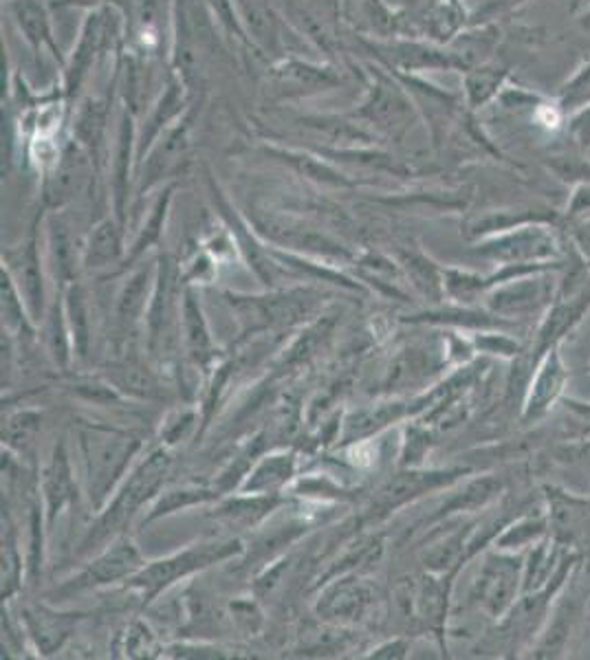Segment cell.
Here are the masks:
<instances>
[{
	"label": "cell",
	"mask_w": 590,
	"mask_h": 660,
	"mask_svg": "<svg viewBox=\"0 0 590 660\" xmlns=\"http://www.w3.org/2000/svg\"><path fill=\"white\" fill-rule=\"evenodd\" d=\"M239 553H241L239 539H219V542L194 544V546L179 551L170 557L152 562L150 566H144L130 582H133V588H137L141 593L144 601L148 604L159 593H164L166 588L177 584L179 579H186L199 570L221 564Z\"/></svg>",
	"instance_id": "cell-3"
},
{
	"label": "cell",
	"mask_w": 590,
	"mask_h": 660,
	"mask_svg": "<svg viewBox=\"0 0 590 660\" xmlns=\"http://www.w3.org/2000/svg\"><path fill=\"white\" fill-rule=\"evenodd\" d=\"M401 262L408 271V275L412 277L414 286L419 291H423L430 297H439L445 289V280L441 275V271L434 266V262H430L425 255L421 253H403Z\"/></svg>",
	"instance_id": "cell-22"
},
{
	"label": "cell",
	"mask_w": 590,
	"mask_h": 660,
	"mask_svg": "<svg viewBox=\"0 0 590 660\" xmlns=\"http://www.w3.org/2000/svg\"><path fill=\"white\" fill-rule=\"evenodd\" d=\"M183 337L192 362L199 366L210 364V359L214 357L212 337H210L203 311L199 306V300L192 295V291L183 295Z\"/></svg>",
	"instance_id": "cell-16"
},
{
	"label": "cell",
	"mask_w": 590,
	"mask_h": 660,
	"mask_svg": "<svg viewBox=\"0 0 590 660\" xmlns=\"http://www.w3.org/2000/svg\"><path fill=\"white\" fill-rule=\"evenodd\" d=\"M512 231L487 240L478 247V253L494 258L498 262L512 264H542L560 253L554 231L542 224H520L509 227Z\"/></svg>",
	"instance_id": "cell-4"
},
{
	"label": "cell",
	"mask_w": 590,
	"mask_h": 660,
	"mask_svg": "<svg viewBox=\"0 0 590 660\" xmlns=\"http://www.w3.org/2000/svg\"><path fill=\"white\" fill-rule=\"evenodd\" d=\"M542 531H545V524L540 520H523V522L514 524L512 528H507L505 535L496 544L503 551L518 548V546H523L527 542H534Z\"/></svg>",
	"instance_id": "cell-34"
},
{
	"label": "cell",
	"mask_w": 590,
	"mask_h": 660,
	"mask_svg": "<svg viewBox=\"0 0 590 660\" xmlns=\"http://www.w3.org/2000/svg\"><path fill=\"white\" fill-rule=\"evenodd\" d=\"M565 384H567V368L562 364L558 346H551L547 350L545 362L540 364V368L534 377L529 399H527V406H525V417L529 421L531 419L536 421V419L545 417L556 406V401L560 399V395L565 390Z\"/></svg>",
	"instance_id": "cell-10"
},
{
	"label": "cell",
	"mask_w": 590,
	"mask_h": 660,
	"mask_svg": "<svg viewBox=\"0 0 590 660\" xmlns=\"http://www.w3.org/2000/svg\"><path fill=\"white\" fill-rule=\"evenodd\" d=\"M590 304V295L587 291H582L578 297H573L569 304H558L551 313H549V317H547V322H545V326H542V331H540V342H538V348L540 350H547V348H551V346H556V342L582 317V313L589 308Z\"/></svg>",
	"instance_id": "cell-19"
},
{
	"label": "cell",
	"mask_w": 590,
	"mask_h": 660,
	"mask_svg": "<svg viewBox=\"0 0 590 660\" xmlns=\"http://www.w3.org/2000/svg\"><path fill=\"white\" fill-rule=\"evenodd\" d=\"M285 157V161H289L295 170H299L304 177L319 181V184H328V186H350L339 172L330 170L328 166L315 161L313 157L306 155H297V153H281Z\"/></svg>",
	"instance_id": "cell-30"
},
{
	"label": "cell",
	"mask_w": 590,
	"mask_h": 660,
	"mask_svg": "<svg viewBox=\"0 0 590 660\" xmlns=\"http://www.w3.org/2000/svg\"><path fill=\"white\" fill-rule=\"evenodd\" d=\"M443 280H445L447 293L454 295L461 302L474 300L487 286L485 280H481V277H476L472 273H463V271H445Z\"/></svg>",
	"instance_id": "cell-33"
},
{
	"label": "cell",
	"mask_w": 590,
	"mask_h": 660,
	"mask_svg": "<svg viewBox=\"0 0 590 660\" xmlns=\"http://www.w3.org/2000/svg\"><path fill=\"white\" fill-rule=\"evenodd\" d=\"M578 242L582 244L587 258L590 260V222H584L580 229H578Z\"/></svg>",
	"instance_id": "cell-42"
},
{
	"label": "cell",
	"mask_w": 590,
	"mask_h": 660,
	"mask_svg": "<svg viewBox=\"0 0 590 660\" xmlns=\"http://www.w3.org/2000/svg\"><path fill=\"white\" fill-rule=\"evenodd\" d=\"M503 77H505V71H501V69H492V66L474 69L465 80V91H467L470 106L478 108L487 99H492L498 93V88L503 84Z\"/></svg>",
	"instance_id": "cell-25"
},
{
	"label": "cell",
	"mask_w": 590,
	"mask_h": 660,
	"mask_svg": "<svg viewBox=\"0 0 590 660\" xmlns=\"http://www.w3.org/2000/svg\"><path fill=\"white\" fill-rule=\"evenodd\" d=\"M405 657V643L403 641H392V643H386L381 648L375 650L372 659H403Z\"/></svg>",
	"instance_id": "cell-41"
},
{
	"label": "cell",
	"mask_w": 590,
	"mask_h": 660,
	"mask_svg": "<svg viewBox=\"0 0 590 660\" xmlns=\"http://www.w3.org/2000/svg\"><path fill=\"white\" fill-rule=\"evenodd\" d=\"M170 464L172 458L166 449H157L144 462H139L82 542L80 553H88L104 544L108 537H117L126 528V524H130L135 513L164 486L170 473Z\"/></svg>",
	"instance_id": "cell-2"
},
{
	"label": "cell",
	"mask_w": 590,
	"mask_h": 660,
	"mask_svg": "<svg viewBox=\"0 0 590 660\" xmlns=\"http://www.w3.org/2000/svg\"><path fill=\"white\" fill-rule=\"evenodd\" d=\"M372 599H375V593L366 582L337 579L319 597L317 612L319 617L339 626L357 624L359 619L366 617L368 608L372 606Z\"/></svg>",
	"instance_id": "cell-8"
},
{
	"label": "cell",
	"mask_w": 590,
	"mask_h": 660,
	"mask_svg": "<svg viewBox=\"0 0 590 660\" xmlns=\"http://www.w3.org/2000/svg\"><path fill=\"white\" fill-rule=\"evenodd\" d=\"M40 430V415L24 410L11 415L2 426V440L11 449H27Z\"/></svg>",
	"instance_id": "cell-26"
},
{
	"label": "cell",
	"mask_w": 590,
	"mask_h": 660,
	"mask_svg": "<svg viewBox=\"0 0 590 660\" xmlns=\"http://www.w3.org/2000/svg\"><path fill=\"white\" fill-rule=\"evenodd\" d=\"M569 214L571 217H587L590 214V186H582L573 201H571V208H569Z\"/></svg>",
	"instance_id": "cell-40"
},
{
	"label": "cell",
	"mask_w": 590,
	"mask_h": 660,
	"mask_svg": "<svg viewBox=\"0 0 590 660\" xmlns=\"http://www.w3.org/2000/svg\"><path fill=\"white\" fill-rule=\"evenodd\" d=\"M20 291L15 286V282L11 280V275L2 269V317L7 319L9 326L29 331L27 324V315L22 311V300H20Z\"/></svg>",
	"instance_id": "cell-32"
},
{
	"label": "cell",
	"mask_w": 590,
	"mask_h": 660,
	"mask_svg": "<svg viewBox=\"0 0 590 660\" xmlns=\"http://www.w3.org/2000/svg\"><path fill=\"white\" fill-rule=\"evenodd\" d=\"M503 491V482L496 478H481L474 480L465 486V491H461L459 495H454L441 511V515L447 513H463V511H478L483 506H487L492 500H496Z\"/></svg>",
	"instance_id": "cell-20"
},
{
	"label": "cell",
	"mask_w": 590,
	"mask_h": 660,
	"mask_svg": "<svg viewBox=\"0 0 590 660\" xmlns=\"http://www.w3.org/2000/svg\"><path fill=\"white\" fill-rule=\"evenodd\" d=\"M95 42H97V15H91V20L86 22L84 27V33H82V42H80V49L73 57V64L66 73V91L69 95H73V91H77V86L82 84L91 62H93V53H95Z\"/></svg>",
	"instance_id": "cell-24"
},
{
	"label": "cell",
	"mask_w": 590,
	"mask_h": 660,
	"mask_svg": "<svg viewBox=\"0 0 590 660\" xmlns=\"http://www.w3.org/2000/svg\"><path fill=\"white\" fill-rule=\"evenodd\" d=\"M571 135H573V142L582 148V150H589L590 148V104L584 106L582 111H578L573 117H571Z\"/></svg>",
	"instance_id": "cell-39"
},
{
	"label": "cell",
	"mask_w": 590,
	"mask_h": 660,
	"mask_svg": "<svg viewBox=\"0 0 590 660\" xmlns=\"http://www.w3.org/2000/svg\"><path fill=\"white\" fill-rule=\"evenodd\" d=\"M13 13H15V20L20 24V29L24 31L27 40L35 49H40L42 44H49L55 51L53 40H51V31H49L46 13H44V9L38 0H18L13 4Z\"/></svg>",
	"instance_id": "cell-21"
},
{
	"label": "cell",
	"mask_w": 590,
	"mask_h": 660,
	"mask_svg": "<svg viewBox=\"0 0 590 660\" xmlns=\"http://www.w3.org/2000/svg\"><path fill=\"white\" fill-rule=\"evenodd\" d=\"M11 264L15 266V280H18V291L24 295L27 308L31 319H38L42 315V273H40V258L35 251V242L31 240L13 260Z\"/></svg>",
	"instance_id": "cell-14"
},
{
	"label": "cell",
	"mask_w": 590,
	"mask_h": 660,
	"mask_svg": "<svg viewBox=\"0 0 590 660\" xmlns=\"http://www.w3.org/2000/svg\"><path fill=\"white\" fill-rule=\"evenodd\" d=\"M523 575L520 562L505 555H489L474 584V599L489 617L501 619L514 608Z\"/></svg>",
	"instance_id": "cell-5"
},
{
	"label": "cell",
	"mask_w": 590,
	"mask_h": 660,
	"mask_svg": "<svg viewBox=\"0 0 590 660\" xmlns=\"http://www.w3.org/2000/svg\"><path fill=\"white\" fill-rule=\"evenodd\" d=\"M545 295H547L545 284L538 277H531V280L518 277L498 286L489 295V306L492 311L503 315H520L538 308L545 302Z\"/></svg>",
	"instance_id": "cell-13"
},
{
	"label": "cell",
	"mask_w": 590,
	"mask_h": 660,
	"mask_svg": "<svg viewBox=\"0 0 590 660\" xmlns=\"http://www.w3.org/2000/svg\"><path fill=\"white\" fill-rule=\"evenodd\" d=\"M232 306L252 333L276 326H292L313 311V300L306 293L272 295V297H232Z\"/></svg>",
	"instance_id": "cell-6"
},
{
	"label": "cell",
	"mask_w": 590,
	"mask_h": 660,
	"mask_svg": "<svg viewBox=\"0 0 590 660\" xmlns=\"http://www.w3.org/2000/svg\"><path fill=\"white\" fill-rule=\"evenodd\" d=\"M119 255H122V233H119V227L113 220L99 222L93 229L91 240L86 244L84 264L88 269H104V266L115 264L119 260Z\"/></svg>",
	"instance_id": "cell-17"
},
{
	"label": "cell",
	"mask_w": 590,
	"mask_h": 660,
	"mask_svg": "<svg viewBox=\"0 0 590 660\" xmlns=\"http://www.w3.org/2000/svg\"><path fill=\"white\" fill-rule=\"evenodd\" d=\"M168 203H170V190L166 192V197L157 203V208H155V212H152V217L148 220V227H144V233H141V238L137 240V244H135V249H133V258H137L148 244H152L157 238H159V231H161V224H164V219H166V210H168Z\"/></svg>",
	"instance_id": "cell-37"
},
{
	"label": "cell",
	"mask_w": 590,
	"mask_h": 660,
	"mask_svg": "<svg viewBox=\"0 0 590 660\" xmlns=\"http://www.w3.org/2000/svg\"><path fill=\"white\" fill-rule=\"evenodd\" d=\"M22 619L29 637L42 654L57 652L73 630L71 615H57L49 608H24Z\"/></svg>",
	"instance_id": "cell-12"
},
{
	"label": "cell",
	"mask_w": 590,
	"mask_h": 660,
	"mask_svg": "<svg viewBox=\"0 0 590 660\" xmlns=\"http://www.w3.org/2000/svg\"><path fill=\"white\" fill-rule=\"evenodd\" d=\"M276 504L274 497L270 495H252L247 500H236V502H230L223 506V515H228L230 520H236V522H256L261 520L267 511H272Z\"/></svg>",
	"instance_id": "cell-31"
},
{
	"label": "cell",
	"mask_w": 590,
	"mask_h": 660,
	"mask_svg": "<svg viewBox=\"0 0 590 660\" xmlns=\"http://www.w3.org/2000/svg\"><path fill=\"white\" fill-rule=\"evenodd\" d=\"M144 566L146 564L137 546L128 537H119L113 542L110 548H106L97 559H93V564H88L64 590L80 593L110 586L122 579H133Z\"/></svg>",
	"instance_id": "cell-7"
},
{
	"label": "cell",
	"mask_w": 590,
	"mask_h": 660,
	"mask_svg": "<svg viewBox=\"0 0 590 660\" xmlns=\"http://www.w3.org/2000/svg\"><path fill=\"white\" fill-rule=\"evenodd\" d=\"M42 493H44V511H46V524L51 526L55 517L64 511V506L75 497V482H73V469L66 453L64 442H57L53 449V455L44 469L42 478Z\"/></svg>",
	"instance_id": "cell-11"
},
{
	"label": "cell",
	"mask_w": 590,
	"mask_h": 660,
	"mask_svg": "<svg viewBox=\"0 0 590 660\" xmlns=\"http://www.w3.org/2000/svg\"><path fill=\"white\" fill-rule=\"evenodd\" d=\"M66 315H69V333L75 342V350L80 357H84L88 346V319H86L84 297L77 286H71L66 293Z\"/></svg>",
	"instance_id": "cell-27"
},
{
	"label": "cell",
	"mask_w": 590,
	"mask_h": 660,
	"mask_svg": "<svg viewBox=\"0 0 590 660\" xmlns=\"http://www.w3.org/2000/svg\"><path fill=\"white\" fill-rule=\"evenodd\" d=\"M403 415L401 406L392 404V406H381L377 410H364V412H357L348 426H346V440L364 439V437H370L372 432H379L381 428H386L388 423L397 421L399 417Z\"/></svg>",
	"instance_id": "cell-23"
},
{
	"label": "cell",
	"mask_w": 590,
	"mask_h": 660,
	"mask_svg": "<svg viewBox=\"0 0 590 660\" xmlns=\"http://www.w3.org/2000/svg\"><path fill=\"white\" fill-rule=\"evenodd\" d=\"M150 271L148 269H141L137 271L128 284L124 286L122 295H119V302H117V317H119V324L122 326H133L146 311V306H150V300H152V291L155 286L150 289Z\"/></svg>",
	"instance_id": "cell-18"
},
{
	"label": "cell",
	"mask_w": 590,
	"mask_h": 660,
	"mask_svg": "<svg viewBox=\"0 0 590 660\" xmlns=\"http://www.w3.org/2000/svg\"><path fill=\"white\" fill-rule=\"evenodd\" d=\"M115 386L139 397H155L157 392V384L152 375L137 364H124L115 368Z\"/></svg>",
	"instance_id": "cell-29"
},
{
	"label": "cell",
	"mask_w": 590,
	"mask_h": 660,
	"mask_svg": "<svg viewBox=\"0 0 590 660\" xmlns=\"http://www.w3.org/2000/svg\"><path fill=\"white\" fill-rule=\"evenodd\" d=\"M465 469H447V471H405L392 478L375 500V506L379 513H388L405 502L417 500L419 495L447 486L456 478H461Z\"/></svg>",
	"instance_id": "cell-9"
},
{
	"label": "cell",
	"mask_w": 590,
	"mask_h": 660,
	"mask_svg": "<svg viewBox=\"0 0 590 660\" xmlns=\"http://www.w3.org/2000/svg\"><path fill=\"white\" fill-rule=\"evenodd\" d=\"M217 497V493L208 491V489H199V486H183V489H175V491H168L166 495H161V500L155 504L152 513L148 515V522L150 520H157L161 515H168L172 511H179V509H186L190 504H197V502H208Z\"/></svg>",
	"instance_id": "cell-28"
},
{
	"label": "cell",
	"mask_w": 590,
	"mask_h": 660,
	"mask_svg": "<svg viewBox=\"0 0 590 660\" xmlns=\"http://www.w3.org/2000/svg\"><path fill=\"white\" fill-rule=\"evenodd\" d=\"M124 652L130 659H139V657H150V652L155 650V637L152 632L144 626V624H133L128 626L126 635H124Z\"/></svg>",
	"instance_id": "cell-35"
},
{
	"label": "cell",
	"mask_w": 590,
	"mask_h": 660,
	"mask_svg": "<svg viewBox=\"0 0 590 660\" xmlns=\"http://www.w3.org/2000/svg\"><path fill=\"white\" fill-rule=\"evenodd\" d=\"M66 324L62 322V313H55L53 319L49 322V342H51V355L60 362L66 364L69 357V344H66Z\"/></svg>",
	"instance_id": "cell-38"
},
{
	"label": "cell",
	"mask_w": 590,
	"mask_h": 660,
	"mask_svg": "<svg viewBox=\"0 0 590 660\" xmlns=\"http://www.w3.org/2000/svg\"><path fill=\"white\" fill-rule=\"evenodd\" d=\"M77 439L91 502L102 506L115 491L133 455L139 451L141 440L130 432L99 423H84L77 432Z\"/></svg>",
	"instance_id": "cell-1"
},
{
	"label": "cell",
	"mask_w": 590,
	"mask_h": 660,
	"mask_svg": "<svg viewBox=\"0 0 590 660\" xmlns=\"http://www.w3.org/2000/svg\"><path fill=\"white\" fill-rule=\"evenodd\" d=\"M295 471L294 453H272L265 455L252 473H247V480L243 489L250 495H272L276 489H281Z\"/></svg>",
	"instance_id": "cell-15"
},
{
	"label": "cell",
	"mask_w": 590,
	"mask_h": 660,
	"mask_svg": "<svg viewBox=\"0 0 590 660\" xmlns=\"http://www.w3.org/2000/svg\"><path fill=\"white\" fill-rule=\"evenodd\" d=\"M69 235L64 233V227H53L51 231V249L55 260V271L60 277H69L73 273V260H71V247Z\"/></svg>",
	"instance_id": "cell-36"
}]
</instances>
